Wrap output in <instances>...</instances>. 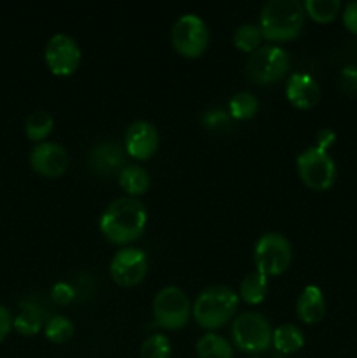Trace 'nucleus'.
I'll return each instance as SVG.
<instances>
[{"label":"nucleus","mask_w":357,"mask_h":358,"mask_svg":"<svg viewBox=\"0 0 357 358\" xmlns=\"http://www.w3.org/2000/svg\"><path fill=\"white\" fill-rule=\"evenodd\" d=\"M55 128V119L48 110H35L24 121V133L31 142L42 143Z\"/></svg>","instance_id":"nucleus-22"},{"label":"nucleus","mask_w":357,"mask_h":358,"mask_svg":"<svg viewBox=\"0 0 357 358\" xmlns=\"http://www.w3.org/2000/svg\"><path fill=\"white\" fill-rule=\"evenodd\" d=\"M304 13L317 23H331L342 13L340 0H304Z\"/></svg>","instance_id":"nucleus-24"},{"label":"nucleus","mask_w":357,"mask_h":358,"mask_svg":"<svg viewBox=\"0 0 357 358\" xmlns=\"http://www.w3.org/2000/svg\"><path fill=\"white\" fill-rule=\"evenodd\" d=\"M298 175L312 191H328L336 180V164L326 150L317 145L303 150L296 159Z\"/></svg>","instance_id":"nucleus-9"},{"label":"nucleus","mask_w":357,"mask_h":358,"mask_svg":"<svg viewBox=\"0 0 357 358\" xmlns=\"http://www.w3.org/2000/svg\"><path fill=\"white\" fill-rule=\"evenodd\" d=\"M42 322H44L42 311L34 304H24L20 315L13 320V329L24 338H34L41 332Z\"/></svg>","instance_id":"nucleus-21"},{"label":"nucleus","mask_w":357,"mask_h":358,"mask_svg":"<svg viewBox=\"0 0 357 358\" xmlns=\"http://www.w3.org/2000/svg\"><path fill=\"white\" fill-rule=\"evenodd\" d=\"M231 338L240 352L259 355L272 348L273 329L266 317L255 311L238 315L231 325Z\"/></svg>","instance_id":"nucleus-4"},{"label":"nucleus","mask_w":357,"mask_h":358,"mask_svg":"<svg viewBox=\"0 0 357 358\" xmlns=\"http://www.w3.org/2000/svg\"><path fill=\"white\" fill-rule=\"evenodd\" d=\"M147 226V210L136 198L114 199L100 217V233L114 245H128L139 240Z\"/></svg>","instance_id":"nucleus-1"},{"label":"nucleus","mask_w":357,"mask_h":358,"mask_svg":"<svg viewBox=\"0 0 357 358\" xmlns=\"http://www.w3.org/2000/svg\"><path fill=\"white\" fill-rule=\"evenodd\" d=\"M231 117L227 112H224L223 108H212V110H206L203 114L202 122L206 129H220L224 126L230 124Z\"/></svg>","instance_id":"nucleus-29"},{"label":"nucleus","mask_w":357,"mask_h":358,"mask_svg":"<svg viewBox=\"0 0 357 358\" xmlns=\"http://www.w3.org/2000/svg\"><path fill=\"white\" fill-rule=\"evenodd\" d=\"M154 322L164 331H178L189 324L192 304L188 294L178 287H164L158 290L153 301Z\"/></svg>","instance_id":"nucleus-6"},{"label":"nucleus","mask_w":357,"mask_h":358,"mask_svg":"<svg viewBox=\"0 0 357 358\" xmlns=\"http://www.w3.org/2000/svg\"><path fill=\"white\" fill-rule=\"evenodd\" d=\"M77 297L76 287L66 282H56L51 287V301L58 306H66Z\"/></svg>","instance_id":"nucleus-28"},{"label":"nucleus","mask_w":357,"mask_h":358,"mask_svg":"<svg viewBox=\"0 0 357 358\" xmlns=\"http://www.w3.org/2000/svg\"><path fill=\"white\" fill-rule=\"evenodd\" d=\"M342 20H343V24H345L346 30L357 35V0L356 2L346 3V7L343 9Z\"/></svg>","instance_id":"nucleus-30"},{"label":"nucleus","mask_w":357,"mask_h":358,"mask_svg":"<svg viewBox=\"0 0 357 358\" xmlns=\"http://www.w3.org/2000/svg\"><path fill=\"white\" fill-rule=\"evenodd\" d=\"M198 358H233V345L216 332L202 336L196 343Z\"/></svg>","instance_id":"nucleus-20"},{"label":"nucleus","mask_w":357,"mask_h":358,"mask_svg":"<svg viewBox=\"0 0 357 358\" xmlns=\"http://www.w3.org/2000/svg\"><path fill=\"white\" fill-rule=\"evenodd\" d=\"M172 343L163 334H150L140 346V358H170Z\"/></svg>","instance_id":"nucleus-27"},{"label":"nucleus","mask_w":357,"mask_h":358,"mask_svg":"<svg viewBox=\"0 0 357 358\" xmlns=\"http://www.w3.org/2000/svg\"><path fill=\"white\" fill-rule=\"evenodd\" d=\"M233 44L234 48L240 49L241 52H247V55H252V52L258 51L262 44V34L258 24H240L237 28V31L233 34Z\"/></svg>","instance_id":"nucleus-25"},{"label":"nucleus","mask_w":357,"mask_h":358,"mask_svg":"<svg viewBox=\"0 0 357 358\" xmlns=\"http://www.w3.org/2000/svg\"><path fill=\"white\" fill-rule=\"evenodd\" d=\"M160 133L147 121H135L126 128L125 152L136 161H147L158 152Z\"/></svg>","instance_id":"nucleus-13"},{"label":"nucleus","mask_w":357,"mask_h":358,"mask_svg":"<svg viewBox=\"0 0 357 358\" xmlns=\"http://www.w3.org/2000/svg\"><path fill=\"white\" fill-rule=\"evenodd\" d=\"M286 96L298 110H310L321 101V86L308 73H293L287 79Z\"/></svg>","instance_id":"nucleus-15"},{"label":"nucleus","mask_w":357,"mask_h":358,"mask_svg":"<svg viewBox=\"0 0 357 358\" xmlns=\"http://www.w3.org/2000/svg\"><path fill=\"white\" fill-rule=\"evenodd\" d=\"M335 142H336V135H335V131H332V129L322 128L321 131L317 133V147H318V149H322V150H326V152H328L329 147L335 145Z\"/></svg>","instance_id":"nucleus-33"},{"label":"nucleus","mask_w":357,"mask_h":358,"mask_svg":"<svg viewBox=\"0 0 357 358\" xmlns=\"http://www.w3.org/2000/svg\"><path fill=\"white\" fill-rule=\"evenodd\" d=\"M44 59L52 76L69 77L79 69L83 52L76 38L66 34H56L46 44Z\"/></svg>","instance_id":"nucleus-11"},{"label":"nucleus","mask_w":357,"mask_h":358,"mask_svg":"<svg viewBox=\"0 0 357 358\" xmlns=\"http://www.w3.org/2000/svg\"><path fill=\"white\" fill-rule=\"evenodd\" d=\"M172 45L181 56L188 59L200 58L209 49L210 31L198 14H184L172 27Z\"/></svg>","instance_id":"nucleus-8"},{"label":"nucleus","mask_w":357,"mask_h":358,"mask_svg":"<svg viewBox=\"0 0 357 358\" xmlns=\"http://www.w3.org/2000/svg\"><path fill=\"white\" fill-rule=\"evenodd\" d=\"M248 358H258V357H248Z\"/></svg>","instance_id":"nucleus-34"},{"label":"nucleus","mask_w":357,"mask_h":358,"mask_svg":"<svg viewBox=\"0 0 357 358\" xmlns=\"http://www.w3.org/2000/svg\"><path fill=\"white\" fill-rule=\"evenodd\" d=\"M258 98L252 93H247V91L233 94L230 103H227V114H230L231 119H237V121H248V119L258 114Z\"/></svg>","instance_id":"nucleus-23"},{"label":"nucleus","mask_w":357,"mask_h":358,"mask_svg":"<svg viewBox=\"0 0 357 358\" xmlns=\"http://www.w3.org/2000/svg\"><path fill=\"white\" fill-rule=\"evenodd\" d=\"M289 65L290 58L286 49L280 45H261L258 51L248 55L245 76L258 86H270L287 76Z\"/></svg>","instance_id":"nucleus-5"},{"label":"nucleus","mask_w":357,"mask_h":358,"mask_svg":"<svg viewBox=\"0 0 357 358\" xmlns=\"http://www.w3.org/2000/svg\"><path fill=\"white\" fill-rule=\"evenodd\" d=\"M119 187L122 192L128 194V198H136L144 196L150 189V175L149 171L139 164H126L118 175Z\"/></svg>","instance_id":"nucleus-17"},{"label":"nucleus","mask_w":357,"mask_h":358,"mask_svg":"<svg viewBox=\"0 0 357 358\" xmlns=\"http://www.w3.org/2000/svg\"><path fill=\"white\" fill-rule=\"evenodd\" d=\"M13 315H10L9 308L0 304V343L7 338V334L10 332L13 329Z\"/></svg>","instance_id":"nucleus-32"},{"label":"nucleus","mask_w":357,"mask_h":358,"mask_svg":"<svg viewBox=\"0 0 357 358\" xmlns=\"http://www.w3.org/2000/svg\"><path fill=\"white\" fill-rule=\"evenodd\" d=\"M340 83L350 93H356L357 91V66H345L342 70V76H340Z\"/></svg>","instance_id":"nucleus-31"},{"label":"nucleus","mask_w":357,"mask_h":358,"mask_svg":"<svg viewBox=\"0 0 357 358\" xmlns=\"http://www.w3.org/2000/svg\"><path fill=\"white\" fill-rule=\"evenodd\" d=\"M304 7L300 0H270L259 14V30L270 42H289L304 28Z\"/></svg>","instance_id":"nucleus-2"},{"label":"nucleus","mask_w":357,"mask_h":358,"mask_svg":"<svg viewBox=\"0 0 357 358\" xmlns=\"http://www.w3.org/2000/svg\"><path fill=\"white\" fill-rule=\"evenodd\" d=\"M240 297L226 285L203 289L192 303V318L205 331H217L237 318Z\"/></svg>","instance_id":"nucleus-3"},{"label":"nucleus","mask_w":357,"mask_h":358,"mask_svg":"<svg viewBox=\"0 0 357 358\" xmlns=\"http://www.w3.org/2000/svg\"><path fill=\"white\" fill-rule=\"evenodd\" d=\"M266 294H268V278L259 271L248 273L240 282L238 297L245 304H251V306L261 304L266 299Z\"/></svg>","instance_id":"nucleus-19"},{"label":"nucleus","mask_w":357,"mask_h":358,"mask_svg":"<svg viewBox=\"0 0 357 358\" xmlns=\"http://www.w3.org/2000/svg\"><path fill=\"white\" fill-rule=\"evenodd\" d=\"M272 346L276 352L284 353V355H290V353L300 352L304 346V336L298 325L294 324H284L273 331Z\"/></svg>","instance_id":"nucleus-18"},{"label":"nucleus","mask_w":357,"mask_h":358,"mask_svg":"<svg viewBox=\"0 0 357 358\" xmlns=\"http://www.w3.org/2000/svg\"><path fill=\"white\" fill-rule=\"evenodd\" d=\"M69 154L59 143L42 142L31 149L30 166L35 173L46 178H58L69 170Z\"/></svg>","instance_id":"nucleus-12"},{"label":"nucleus","mask_w":357,"mask_h":358,"mask_svg":"<svg viewBox=\"0 0 357 358\" xmlns=\"http://www.w3.org/2000/svg\"><path fill=\"white\" fill-rule=\"evenodd\" d=\"M296 315L303 324L317 325L326 317V299L317 285H307L296 301Z\"/></svg>","instance_id":"nucleus-16"},{"label":"nucleus","mask_w":357,"mask_h":358,"mask_svg":"<svg viewBox=\"0 0 357 358\" xmlns=\"http://www.w3.org/2000/svg\"><path fill=\"white\" fill-rule=\"evenodd\" d=\"M147 271H149V259L147 254L140 248H121L115 252L108 264V275L114 280L115 285L125 287H136L146 280Z\"/></svg>","instance_id":"nucleus-10"},{"label":"nucleus","mask_w":357,"mask_h":358,"mask_svg":"<svg viewBox=\"0 0 357 358\" xmlns=\"http://www.w3.org/2000/svg\"><path fill=\"white\" fill-rule=\"evenodd\" d=\"M46 338L55 345H63V343L70 341L74 336V324L70 318L63 317V315H55L46 322Z\"/></svg>","instance_id":"nucleus-26"},{"label":"nucleus","mask_w":357,"mask_h":358,"mask_svg":"<svg viewBox=\"0 0 357 358\" xmlns=\"http://www.w3.org/2000/svg\"><path fill=\"white\" fill-rule=\"evenodd\" d=\"M125 147L115 142H100L91 147L88 154V166L97 177H112L126 166Z\"/></svg>","instance_id":"nucleus-14"},{"label":"nucleus","mask_w":357,"mask_h":358,"mask_svg":"<svg viewBox=\"0 0 357 358\" xmlns=\"http://www.w3.org/2000/svg\"><path fill=\"white\" fill-rule=\"evenodd\" d=\"M293 262V245L284 234L266 233L254 247L255 271L261 275L279 276L289 269Z\"/></svg>","instance_id":"nucleus-7"}]
</instances>
